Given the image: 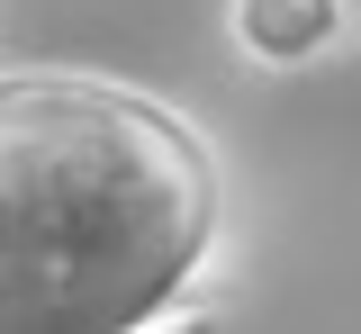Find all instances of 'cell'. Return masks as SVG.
<instances>
[{"label":"cell","instance_id":"1","mask_svg":"<svg viewBox=\"0 0 361 334\" xmlns=\"http://www.w3.org/2000/svg\"><path fill=\"white\" fill-rule=\"evenodd\" d=\"M217 235L199 127L109 82H0V334L145 326Z\"/></svg>","mask_w":361,"mask_h":334},{"label":"cell","instance_id":"2","mask_svg":"<svg viewBox=\"0 0 361 334\" xmlns=\"http://www.w3.org/2000/svg\"><path fill=\"white\" fill-rule=\"evenodd\" d=\"M235 27H244L253 54L298 63V54H316L334 27H343V0H235Z\"/></svg>","mask_w":361,"mask_h":334}]
</instances>
